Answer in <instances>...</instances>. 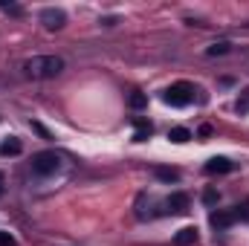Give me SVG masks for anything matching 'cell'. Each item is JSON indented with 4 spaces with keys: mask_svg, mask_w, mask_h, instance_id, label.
Instances as JSON below:
<instances>
[{
    "mask_svg": "<svg viewBox=\"0 0 249 246\" xmlns=\"http://www.w3.org/2000/svg\"><path fill=\"white\" fill-rule=\"evenodd\" d=\"M23 72L29 78H55L64 72V58L58 55H32L29 61H23Z\"/></svg>",
    "mask_w": 249,
    "mask_h": 246,
    "instance_id": "obj_1",
    "label": "cell"
},
{
    "mask_svg": "<svg viewBox=\"0 0 249 246\" xmlns=\"http://www.w3.org/2000/svg\"><path fill=\"white\" fill-rule=\"evenodd\" d=\"M61 162H64V157L61 154H55V151H41V154H35L32 157V171L35 174H41V177H50V174H55L58 168H61Z\"/></svg>",
    "mask_w": 249,
    "mask_h": 246,
    "instance_id": "obj_2",
    "label": "cell"
},
{
    "mask_svg": "<svg viewBox=\"0 0 249 246\" xmlns=\"http://www.w3.org/2000/svg\"><path fill=\"white\" fill-rule=\"evenodd\" d=\"M191 96H194V87H191L188 81H177V84H171V87L165 90L162 102L171 105V107H186L188 102H191Z\"/></svg>",
    "mask_w": 249,
    "mask_h": 246,
    "instance_id": "obj_3",
    "label": "cell"
},
{
    "mask_svg": "<svg viewBox=\"0 0 249 246\" xmlns=\"http://www.w3.org/2000/svg\"><path fill=\"white\" fill-rule=\"evenodd\" d=\"M188 206H191V200H188V194H183V191H174V194L165 197V209L171 214H186Z\"/></svg>",
    "mask_w": 249,
    "mask_h": 246,
    "instance_id": "obj_4",
    "label": "cell"
},
{
    "mask_svg": "<svg viewBox=\"0 0 249 246\" xmlns=\"http://www.w3.org/2000/svg\"><path fill=\"white\" fill-rule=\"evenodd\" d=\"M235 220H238V217H235V211H229V209H217V211H212V214H209V223H212L217 232L229 229Z\"/></svg>",
    "mask_w": 249,
    "mask_h": 246,
    "instance_id": "obj_5",
    "label": "cell"
},
{
    "mask_svg": "<svg viewBox=\"0 0 249 246\" xmlns=\"http://www.w3.org/2000/svg\"><path fill=\"white\" fill-rule=\"evenodd\" d=\"M203 171H206V174H229V171H235V162L226 159V157H212V159L203 165Z\"/></svg>",
    "mask_w": 249,
    "mask_h": 246,
    "instance_id": "obj_6",
    "label": "cell"
},
{
    "mask_svg": "<svg viewBox=\"0 0 249 246\" xmlns=\"http://www.w3.org/2000/svg\"><path fill=\"white\" fill-rule=\"evenodd\" d=\"M41 23L47 29H61L64 23H67V15H64L61 9H44L41 12Z\"/></svg>",
    "mask_w": 249,
    "mask_h": 246,
    "instance_id": "obj_7",
    "label": "cell"
},
{
    "mask_svg": "<svg viewBox=\"0 0 249 246\" xmlns=\"http://www.w3.org/2000/svg\"><path fill=\"white\" fill-rule=\"evenodd\" d=\"M20 151H23V145H20L18 136H6L3 145H0V154H6V157H18Z\"/></svg>",
    "mask_w": 249,
    "mask_h": 246,
    "instance_id": "obj_8",
    "label": "cell"
},
{
    "mask_svg": "<svg viewBox=\"0 0 249 246\" xmlns=\"http://www.w3.org/2000/svg\"><path fill=\"white\" fill-rule=\"evenodd\" d=\"M197 241V229L194 226H186V229H180L177 235H174V244L177 246H191Z\"/></svg>",
    "mask_w": 249,
    "mask_h": 246,
    "instance_id": "obj_9",
    "label": "cell"
},
{
    "mask_svg": "<svg viewBox=\"0 0 249 246\" xmlns=\"http://www.w3.org/2000/svg\"><path fill=\"white\" fill-rule=\"evenodd\" d=\"M151 133H154L151 122H145V119H136V133H133V142H145Z\"/></svg>",
    "mask_w": 249,
    "mask_h": 246,
    "instance_id": "obj_10",
    "label": "cell"
},
{
    "mask_svg": "<svg viewBox=\"0 0 249 246\" xmlns=\"http://www.w3.org/2000/svg\"><path fill=\"white\" fill-rule=\"evenodd\" d=\"M168 139H171L174 145H186L188 139H191V130H188V127H171V130H168Z\"/></svg>",
    "mask_w": 249,
    "mask_h": 246,
    "instance_id": "obj_11",
    "label": "cell"
},
{
    "mask_svg": "<svg viewBox=\"0 0 249 246\" xmlns=\"http://www.w3.org/2000/svg\"><path fill=\"white\" fill-rule=\"evenodd\" d=\"M127 105H130V107H133V110H142V107H145V105H148V96H145V93H139V90H136V93H130V99H127Z\"/></svg>",
    "mask_w": 249,
    "mask_h": 246,
    "instance_id": "obj_12",
    "label": "cell"
},
{
    "mask_svg": "<svg viewBox=\"0 0 249 246\" xmlns=\"http://www.w3.org/2000/svg\"><path fill=\"white\" fill-rule=\"evenodd\" d=\"M157 177L162 183H177L180 180V171H174V168H157Z\"/></svg>",
    "mask_w": 249,
    "mask_h": 246,
    "instance_id": "obj_13",
    "label": "cell"
},
{
    "mask_svg": "<svg viewBox=\"0 0 249 246\" xmlns=\"http://www.w3.org/2000/svg\"><path fill=\"white\" fill-rule=\"evenodd\" d=\"M229 47H232L229 41H217V44H212V47L206 50V55H226V53H229Z\"/></svg>",
    "mask_w": 249,
    "mask_h": 246,
    "instance_id": "obj_14",
    "label": "cell"
},
{
    "mask_svg": "<svg viewBox=\"0 0 249 246\" xmlns=\"http://www.w3.org/2000/svg\"><path fill=\"white\" fill-rule=\"evenodd\" d=\"M217 200H220V194H217L214 188H206V191H203V203H206L209 209H212V206H217Z\"/></svg>",
    "mask_w": 249,
    "mask_h": 246,
    "instance_id": "obj_15",
    "label": "cell"
},
{
    "mask_svg": "<svg viewBox=\"0 0 249 246\" xmlns=\"http://www.w3.org/2000/svg\"><path fill=\"white\" fill-rule=\"evenodd\" d=\"M238 113H249V90L244 93V99H238Z\"/></svg>",
    "mask_w": 249,
    "mask_h": 246,
    "instance_id": "obj_16",
    "label": "cell"
},
{
    "mask_svg": "<svg viewBox=\"0 0 249 246\" xmlns=\"http://www.w3.org/2000/svg\"><path fill=\"white\" fill-rule=\"evenodd\" d=\"M0 246H15V235H9V232H0Z\"/></svg>",
    "mask_w": 249,
    "mask_h": 246,
    "instance_id": "obj_17",
    "label": "cell"
},
{
    "mask_svg": "<svg viewBox=\"0 0 249 246\" xmlns=\"http://www.w3.org/2000/svg\"><path fill=\"white\" fill-rule=\"evenodd\" d=\"M32 130H38V133H41V136H44V139H53V136H50V130H47V127H44V124L32 122Z\"/></svg>",
    "mask_w": 249,
    "mask_h": 246,
    "instance_id": "obj_18",
    "label": "cell"
},
{
    "mask_svg": "<svg viewBox=\"0 0 249 246\" xmlns=\"http://www.w3.org/2000/svg\"><path fill=\"white\" fill-rule=\"evenodd\" d=\"M197 133H200L203 139H209V136H212L214 130H212V124H200V130H197Z\"/></svg>",
    "mask_w": 249,
    "mask_h": 246,
    "instance_id": "obj_19",
    "label": "cell"
},
{
    "mask_svg": "<svg viewBox=\"0 0 249 246\" xmlns=\"http://www.w3.org/2000/svg\"><path fill=\"white\" fill-rule=\"evenodd\" d=\"M0 194H3V174H0Z\"/></svg>",
    "mask_w": 249,
    "mask_h": 246,
    "instance_id": "obj_20",
    "label": "cell"
}]
</instances>
